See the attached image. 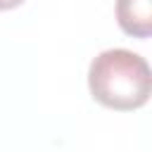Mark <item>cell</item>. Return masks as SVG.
Segmentation results:
<instances>
[{
    "label": "cell",
    "instance_id": "1",
    "mask_svg": "<svg viewBox=\"0 0 152 152\" xmlns=\"http://www.w3.org/2000/svg\"><path fill=\"white\" fill-rule=\"evenodd\" d=\"M88 88L95 102L116 112L142 107L152 93V74L138 52L112 48L100 52L88 69Z\"/></svg>",
    "mask_w": 152,
    "mask_h": 152
},
{
    "label": "cell",
    "instance_id": "2",
    "mask_svg": "<svg viewBox=\"0 0 152 152\" xmlns=\"http://www.w3.org/2000/svg\"><path fill=\"white\" fill-rule=\"evenodd\" d=\"M116 21L124 33L147 38L152 33V0H116Z\"/></svg>",
    "mask_w": 152,
    "mask_h": 152
},
{
    "label": "cell",
    "instance_id": "3",
    "mask_svg": "<svg viewBox=\"0 0 152 152\" xmlns=\"http://www.w3.org/2000/svg\"><path fill=\"white\" fill-rule=\"evenodd\" d=\"M24 0H0V12H5V10H14V7H19Z\"/></svg>",
    "mask_w": 152,
    "mask_h": 152
}]
</instances>
